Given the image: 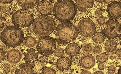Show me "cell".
Listing matches in <instances>:
<instances>
[{
	"instance_id": "35",
	"label": "cell",
	"mask_w": 121,
	"mask_h": 74,
	"mask_svg": "<svg viewBox=\"0 0 121 74\" xmlns=\"http://www.w3.org/2000/svg\"><path fill=\"white\" fill-rule=\"evenodd\" d=\"M3 71H4L5 74H8L9 72H10V68H9V67H5L3 69Z\"/></svg>"
},
{
	"instance_id": "29",
	"label": "cell",
	"mask_w": 121,
	"mask_h": 74,
	"mask_svg": "<svg viewBox=\"0 0 121 74\" xmlns=\"http://www.w3.org/2000/svg\"><path fill=\"white\" fill-rule=\"evenodd\" d=\"M7 7L4 5H0V12L1 13H5L7 11Z\"/></svg>"
},
{
	"instance_id": "43",
	"label": "cell",
	"mask_w": 121,
	"mask_h": 74,
	"mask_svg": "<svg viewBox=\"0 0 121 74\" xmlns=\"http://www.w3.org/2000/svg\"><path fill=\"white\" fill-rule=\"evenodd\" d=\"M111 1H112L110 0H105V3L106 4H108L109 3H110Z\"/></svg>"
},
{
	"instance_id": "3",
	"label": "cell",
	"mask_w": 121,
	"mask_h": 74,
	"mask_svg": "<svg viewBox=\"0 0 121 74\" xmlns=\"http://www.w3.org/2000/svg\"><path fill=\"white\" fill-rule=\"evenodd\" d=\"M24 36L23 31L19 27L10 26L2 31L1 40L4 44L10 47L19 46L23 41Z\"/></svg>"
},
{
	"instance_id": "20",
	"label": "cell",
	"mask_w": 121,
	"mask_h": 74,
	"mask_svg": "<svg viewBox=\"0 0 121 74\" xmlns=\"http://www.w3.org/2000/svg\"><path fill=\"white\" fill-rule=\"evenodd\" d=\"M93 41L97 44H101L105 41V37L101 32L95 33L93 37Z\"/></svg>"
},
{
	"instance_id": "38",
	"label": "cell",
	"mask_w": 121,
	"mask_h": 74,
	"mask_svg": "<svg viewBox=\"0 0 121 74\" xmlns=\"http://www.w3.org/2000/svg\"><path fill=\"white\" fill-rule=\"evenodd\" d=\"M94 74H104L101 71H98L95 72Z\"/></svg>"
},
{
	"instance_id": "25",
	"label": "cell",
	"mask_w": 121,
	"mask_h": 74,
	"mask_svg": "<svg viewBox=\"0 0 121 74\" xmlns=\"http://www.w3.org/2000/svg\"><path fill=\"white\" fill-rule=\"evenodd\" d=\"M54 55L58 57L62 56L64 54V50L61 48H56L54 52Z\"/></svg>"
},
{
	"instance_id": "21",
	"label": "cell",
	"mask_w": 121,
	"mask_h": 74,
	"mask_svg": "<svg viewBox=\"0 0 121 74\" xmlns=\"http://www.w3.org/2000/svg\"><path fill=\"white\" fill-rule=\"evenodd\" d=\"M35 39L32 37H28L25 41V44L26 47L28 48H32L35 45Z\"/></svg>"
},
{
	"instance_id": "36",
	"label": "cell",
	"mask_w": 121,
	"mask_h": 74,
	"mask_svg": "<svg viewBox=\"0 0 121 74\" xmlns=\"http://www.w3.org/2000/svg\"><path fill=\"white\" fill-rule=\"evenodd\" d=\"M13 1V0H0V3L7 4V3H10Z\"/></svg>"
},
{
	"instance_id": "15",
	"label": "cell",
	"mask_w": 121,
	"mask_h": 74,
	"mask_svg": "<svg viewBox=\"0 0 121 74\" xmlns=\"http://www.w3.org/2000/svg\"><path fill=\"white\" fill-rule=\"evenodd\" d=\"M57 67L60 71L68 70L71 66V61L68 57H61L56 63Z\"/></svg>"
},
{
	"instance_id": "26",
	"label": "cell",
	"mask_w": 121,
	"mask_h": 74,
	"mask_svg": "<svg viewBox=\"0 0 121 74\" xmlns=\"http://www.w3.org/2000/svg\"><path fill=\"white\" fill-rule=\"evenodd\" d=\"M102 48L101 45H96L94 48V52L96 53H99L101 52Z\"/></svg>"
},
{
	"instance_id": "7",
	"label": "cell",
	"mask_w": 121,
	"mask_h": 74,
	"mask_svg": "<svg viewBox=\"0 0 121 74\" xmlns=\"http://www.w3.org/2000/svg\"><path fill=\"white\" fill-rule=\"evenodd\" d=\"M78 29V33L83 36L90 37L95 33L96 27L95 24L91 20L84 18L79 23Z\"/></svg>"
},
{
	"instance_id": "22",
	"label": "cell",
	"mask_w": 121,
	"mask_h": 74,
	"mask_svg": "<svg viewBox=\"0 0 121 74\" xmlns=\"http://www.w3.org/2000/svg\"><path fill=\"white\" fill-rule=\"evenodd\" d=\"M83 51L86 54H89L93 52L94 48L92 45L90 43H86L82 46Z\"/></svg>"
},
{
	"instance_id": "12",
	"label": "cell",
	"mask_w": 121,
	"mask_h": 74,
	"mask_svg": "<svg viewBox=\"0 0 121 74\" xmlns=\"http://www.w3.org/2000/svg\"><path fill=\"white\" fill-rule=\"evenodd\" d=\"M21 57L20 52L16 49H11L7 53V60L11 63L16 64L19 63Z\"/></svg>"
},
{
	"instance_id": "1",
	"label": "cell",
	"mask_w": 121,
	"mask_h": 74,
	"mask_svg": "<svg viewBox=\"0 0 121 74\" xmlns=\"http://www.w3.org/2000/svg\"><path fill=\"white\" fill-rule=\"evenodd\" d=\"M75 4L71 0H59L54 8L56 18L60 22H69L75 17L77 9Z\"/></svg>"
},
{
	"instance_id": "10",
	"label": "cell",
	"mask_w": 121,
	"mask_h": 74,
	"mask_svg": "<svg viewBox=\"0 0 121 74\" xmlns=\"http://www.w3.org/2000/svg\"><path fill=\"white\" fill-rule=\"evenodd\" d=\"M53 5L52 1L48 0L39 1L37 9L39 13L43 15H47L52 12Z\"/></svg>"
},
{
	"instance_id": "30",
	"label": "cell",
	"mask_w": 121,
	"mask_h": 74,
	"mask_svg": "<svg viewBox=\"0 0 121 74\" xmlns=\"http://www.w3.org/2000/svg\"><path fill=\"white\" fill-rule=\"evenodd\" d=\"M0 61L1 62L4 61L5 58V55L4 51L1 49H0Z\"/></svg>"
},
{
	"instance_id": "18",
	"label": "cell",
	"mask_w": 121,
	"mask_h": 74,
	"mask_svg": "<svg viewBox=\"0 0 121 74\" xmlns=\"http://www.w3.org/2000/svg\"><path fill=\"white\" fill-rule=\"evenodd\" d=\"M24 55H25L24 59L28 62H30L37 59L38 53L36 52L35 49L30 48L27 49L26 52L24 53Z\"/></svg>"
},
{
	"instance_id": "23",
	"label": "cell",
	"mask_w": 121,
	"mask_h": 74,
	"mask_svg": "<svg viewBox=\"0 0 121 74\" xmlns=\"http://www.w3.org/2000/svg\"><path fill=\"white\" fill-rule=\"evenodd\" d=\"M96 59L98 62L101 63H103L108 60V55L106 53H103L99 55H98L96 56Z\"/></svg>"
},
{
	"instance_id": "17",
	"label": "cell",
	"mask_w": 121,
	"mask_h": 74,
	"mask_svg": "<svg viewBox=\"0 0 121 74\" xmlns=\"http://www.w3.org/2000/svg\"><path fill=\"white\" fill-rule=\"evenodd\" d=\"M18 4L25 9H31L38 4L39 0H17Z\"/></svg>"
},
{
	"instance_id": "14",
	"label": "cell",
	"mask_w": 121,
	"mask_h": 74,
	"mask_svg": "<svg viewBox=\"0 0 121 74\" xmlns=\"http://www.w3.org/2000/svg\"><path fill=\"white\" fill-rule=\"evenodd\" d=\"M76 6L78 10L84 12L93 7L94 0H75Z\"/></svg>"
},
{
	"instance_id": "39",
	"label": "cell",
	"mask_w": 121,
	"mask_h": 74,
	"mask_svg": "<svg viewBox=\"0 0 121 74\" xmlns=\"http://www.w3.org/2000/svg\"><path fill=\"white\" fill-rule=\"evenodd\" d=\"M119 41H120V44H121V33H120V34H119Z\"/></svg>"
},
{
	"instance_id": "5",
	"label": "cell",
	"mask_w": 121,
	"mask_h": 74,
	"mask_svg": "<svg viewBox=\"0 0 121 74\" xmlns=\"http://www.w3.org/2000/svg\"><path fill=\"white\" fill-rule=\"evenodd\" d=\"M34 17L26 9H21L17 11L13 14L12 21L16 26L26 27L33 23Z\"/></svg>"
},
{
	"instance_id": "44",
	"label": "cell",
	"mask_w": 121,
	"mask_h": 74,
	"mask_svg": "<svg viewBox=\"0 0 121 74\" xmlns=\"http://www.w3.org/2000/svg\"><path fill=\"white\" fill-rule=\"evenodd\" d=\"M110 58V59H111L112 60L114 59V57L113 56H111Z\"/></svg>"
},
{
	"instance_id": "16",
	"label": "cell",
	"mask_w": 121,
	"mask_h": 74,
	"mask_svg": "<svg viewBox=\"0 0 121 74\" xmlns=\"http://www.w3.org/2000/svg\"><path fill=\"white\" fill-rule=\"evenodd\" d=\"M80 49V47L78 45L73 42L69 44L67 46L66 48V52L69 56H74L78 54Z\"/></svg>"
},
{
	"instance_id": "33",
	"label": "cell",
	"mask_w": 121,
	"mask_h": 74,
	"mask_svg": "<svg viewBox=\"0 0 121 74\" xmlns=\"http://www.w3.org/2000/svg\"><path fill=\"white\" fill-rule=\"evenodd\" d=\"M116 54L118 57L121 60V48L118 49L116 52Z\"/></svg>"
},
{
	"instance_id": "28",
	"label": "cell",
	"mask_w": 121,
	"mask_h": 74,
	"mask_svg": "<svg viewBox=\"0 0 121 74\" xmlns=\"http://www.w3.org/2000/svg\"><path fill=\"white\" fill-rule=\"evenodd\" d=\"M105 18L104 16H100L98 19V22L100 25H103L105 22Z\"/></svg>"
},
{
	"instance_id": "6",
	"label": "cell",
	"mask_w": 121,
	"mask_h": 74,
	"mask_svg": "<svg viewBox=\"0 0 121 74\" xmlns=\"http://www.w3.org/2000/svg\"><path fill=\"white\" fill-rule=\"evenodd\" d=\"M37 50L40 55L48 56L52 54L56 48L55 40L52 37H43L39 39L37 43Z\"/></svg>"
},
{
	"instance_id": "4",
	"label": "cell",
	"mask_w": 121,
	"mask_h": 74,
	"mask_svg": "<svg viewBox=\"0 0 121 74\" xmlns=\"http://www.w3.org/2000/svg\"><path fill=\"white\" fill-rule=\"evenodd\" d=\"M54 21L50 16L41 15L36 18L33 23V29L39 37H48L52 33L55 28Z\"/></svg>"
},
{
	"instance_id": "34",
	"label": "cell",
	"mask_w": 121,
	"mask_h": 74,
	"mask_svg": "<svg viewBox=\"0 0 121 74\" xmlns=\"http://www.w3.org/2000/svg\"><path fill=\"white\" fill-rule=\"evenodd\" d=\"M98 68L100 70H103L105 68V65L103 63H99L98 64Z\"/></svg>"
},
{
	"instance_id": "37",
	"label": "cell",
	"mask_w": 121,
	"mask_h": 74,
	"mask_svg": "<svg viewBox=\"0 0 121 74\" xmlns=\"http://www.w3.org/2000/svg\"><path fill=\"white\" fill-rule=\"evenodd\" d=\"M80 74H91V73L89 71L85 70L82 72Z\"/></svg>"
},
{
	"instance_id": "42",
	"label": "cell",
	"mask_w": 121,
	"mask_h": 74,
	"mask_svg": "<svg viewBox=\"0 0 121 74\" xmlns=\"http://www.w3.org/2000/svg\"><path fill=\"white\" fill-rule=\"evenodd\" d=\"M10 65L9 64H5L4 65V67H10Z\"/></svg>"
},
{
	"instance_id": "11",
	"label": "cell",
	"mask_w": 121,
	"mask_h": 74,
	"mask_svg": "<svg viewBox=\"0 0 121 74\" xmlns=\"http://www.w3.org/2000/svg\"><path fill=\"white\" fill-rule=\"evenodd\" d=\"M95 59L91 55H85L80 60L81 66L83 68L89 70L92 68L95 64Z\"/></svg>"
},
{
	"instance_id": "27",
	"label": "cell",
	"mask_w": 121,
	"mask_h": 74,
	"mask_svg": "<svg viewBox=\"0 0 121 74\" xmlns=\"http://www.w3.org/2000/svg\"><path fill=\"white\" fill-rule=\"evenodd\" d=\"M108 71L109 74H113L116 71V68L113 65L109 66L108 68Z\"/></svg>"
},
{
	"instance_id": "31",
	"label": "cell",
	"mask_w": 121,
	"mask_h": 74,
	"mask_svg": "<svg viewBox=\"0 0 121 74\" xmlns=\"http://www.w3.org/2000/svg\"><path fill=\"white\" fill-rule=\"evenodd\" d=\"M0 27L1 28H2L4 26V22H5L6 21V19H5V18H4V17H0Z\"/></svg>"
},
{
	"instance_id": "2",
	"label": "cell",
	"mask_w": 121,
	"mask_h": 74,
	"mask_svg": "<svg viewBox=\"0 0 121 74\" xmlns=\"http://www.w3.org/2000/svg\"><path fill=\"white\" fill-rule=\"evenodd\" d=\"M55 33L56 42L60 44L66 45L75 40L78 34V31L73 23L64 22L57 26Z\"/></svg>"
},
{
	"instance_id": "9",
	"label": "cell",
	"mask_w": 121,
	"mask_h": 74,
	"mask_svg": "<svg viewBox=\"0 0 121 74\" xmlns=\"http://www.w3.org/2000/svg\"><path fill=\"white\" fill-rule=\"evenodd\" d=\"M108 16L113 20L118 19L121 17V3L119 1L111 2L107 8Z\"/></svg>"
},
{
	"instance_id": "24",
	"label": "cell",
	"mask_w": 121,
	"mask_h": 74,
	"mask_svg": "<svg viewBox=\"0 0 121 74\" xmlns=\"http://www.w3.org/2000/svg\"><path fill=\"white\" fill-rule=\"evenodd\" d=\"M41 74H56L55 70L51 67L45 68L42 71Z\"/></svg>"
},
{
	"instance_id": "32",
	"label": "cell",
	"mask_w": 121,
	"mask_h": 74,
	"mask_svg": "<svg viewBox=\"0 0 121 74\" xmlns=\"http://www.w3.org/2000/svg\"><path fill=\"white\" fill-rule=\"evenodd\" d=\"M95 13L98 15H101L103 14V10L101 8H98L95 11Z\"/></svg>"
},
{
	"instance_id": "19",
	"label": "cell",
	"mask_w": 121,
	"mask_h": 74,
	"mask_svg": "<svg viewBox=\"0 0 121 74\" xmlns=\"http://www.w3.org/2000/svg\"><path fill=\"white\" fill-rule=\"evenodd\" d=\"M117 44L114 40L110 39L106 41L105 44V48L106 51L112 52L117 49Z\"/></svg>"
},
{
	"instance_id": "45",
	"label": "cell",
	"mask_w": 121,
	"mask_h": 74,
	"mask_svg": "<svg viewBox=\"0 0 121 74\" xmlns=\"http://www.w3.org/2000/svg\"></svg>"
},
{
	"instance_id": "13",
	"label": "cell",
	"mask_w": 121,
	"mask_h": 74,
	"mask_svg": "<svg viewBox=\"0 0 121 74\" xmlns=\"http://www.w3.org/2000/svg\"><path fill=\"white\" fill-rule=\"evenodd\" d=\"M15 74H35L31 64L26 63L20 64L17 68Z\"/></svg>"
},
{
	"instance_id": "41",
	"label": "cell",
	"mask_w": 121,
	"mask_h": 74,
	"mask_svg": "<svg viewBox=\"0 0 121 74\" xmlns=\"http://www.w3.org/2000/svg\"><path fill=\"white\" fill-rule=\"evenodd\" d=\"M118 74H121V66L119 68L118 71Z\"/></svg>"
},
{
	"instance_id": "8",
	"label": "cell",
	"mask_w": 121,
	"mask_h": 74,
	"mask_svg": "<svg viewBox=\"0 0 121 74\" xmlns=\"http://www.w3.org/2000/svg\"><path fill=\"white\" fill-rule=\"evenodd\" d=\"M103 30L105 37L109 39H114L118 37L121 31V25L119 22L114 20H109Z\"/></svg>"
},
{
	"instance_id": "40",
	"label": "cell",
	"mask_w": 121,
	"mask_h": 74,
	"mask_svg": "<svg viewBox=\"0 0 121 74\" xmlns=\"http://www.w3.org/2000/svg\"><path fill=\"white\" fill-rule=\"evenodd\" d=\"M96 2H100V3H102V2H105V0H95Z\"/></svg>"
}]
</instances>
